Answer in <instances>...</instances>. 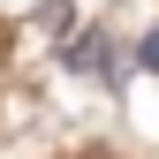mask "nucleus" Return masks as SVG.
<instances>
[{
	"mask_svg": "<svg viewBox=\"0 0 159 159\" xmlns=\"http://www.w3.org/2000/svg\"><path fill=\"white\" fill-rule=\"evenodd\" d=\"M68 68H76V76H91V68H106V38H98V30H84V38L68 46Z\"/></svg>",
	"mask_w": 159,
	"mask_h": 159,
	"instance_id": "f257e3e1",
	"label": "nucleus"
},
{
	"mask_svg": "<svg viewBox=\"0 0 159 159\" xmlns=\"http://www.w3.org/2000/svg\"><path fill=\"white\" fill-rule=\"evenodd\" d=\"M136 68H152V76H159V30H144V46H136Z\"/></svg>",
	"mask_w": 159,
	"mask_h": 159,
	"instance_id": "f03ea898",
	"label": "nucleus"
}]
</instances>
